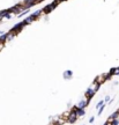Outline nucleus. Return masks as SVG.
I'll list each match as a JSON object with an SVG mask.
<instances>
[{
  "label": "nucleus",
  "instance_id": "f257e3e1",
  "mask_svg": "<svg viewBox=\"0 0 119 125\" xmlns=\"http://www.w3.org/2000/svg\"><path fill=\"white\" fill-rule=\"evenodd\" d=\"M99 87H101V85H98V83H96V82H94L93 86L88 87V89L86 90V93H84V96L88 98V100H91L94 95L97 93V90L99 89Z\"/></svg>",
  "mask_w": 119,
  "mask_h": 125
},
{
  "label": "nucleus",
  "instance_id": "f03ea898",
  "mask_svg": "<svg viewBox=\"0 0 119 125\" xmlns=\"http://www.w3.org/2000/svg\"><path fill=\"white\" fill-rule=\"evenodd\" d=\"M60 1H62V0H56L54 2H52V4L48 5L46 7H44V8H43V12H44V13H50L51 10H53V9L56 8V6H57V5L59 4Z\"/></svg>",
  "mask_w": 119,
  "mask_h": 125
},
{
  "label": "nucleus",
  "instance_id": "7ed1b4c3",
  "mask_svg": "<svg viewBox=\"0 0 119 125\" xmlns=\"http://www.w3.org/2000/svg\"><path fill=\"white\" fill-rule=\"evenodd\" d=\"M9 10V13H13V14H20L22 10H24L23 9V7L21 6V4H19V5H15V6H13V7H10V8L8 9Z\"/></svg>",
  "mask_w": 119,
  "mask_h": 125
},
{
  "label": "nucleus",
  "instance_id": "20e7f679",
  "mask_svg": "<svg viewBox=\"0 0 119 125\" xmlns=\"http://www.w3.org/2000/svg\"><path fill=\"white\" fill-rule=\"evenodd\" d=\"M78 118H79V117L76 116V114H75L74 111H73V110H72L71 112H69V114H68V115H67V123H71V124H74L75 122L78 121Z\"/></svg>",
  "mask_w": 119,
  "mask_h": 125
},
{
  "label": "nucleus",
  "instance_id": "39448f33",
  "mask_svg": "<svg viewBox=\"0 0 119 125\" xmlns=\"http://www.w3.org/2000/svg\"><path fill=\"white\" fill-rule=\"evenodd\" d=\"M24 26H26V22H24V21H22V22H19L18 24H15V26L12 28V30H10V31H13V32H15V34H18V32H20V31L22 30Z\"/></svg>",
  "mask_w": 119,
  "mask_h": 125
},
{
  "label": "nucleus",
  "instance_id": "423d86ee",
  "mask_svg": "<svg viewBox=\"0 0 119 125\" xmlns=\"http://www.w3.org/2000/svg\"><path fill=\"white\" fill-rule=\"evenodd\" d=\"M89 101H90V100H88V98L86 97V98H83V100L79 101V102H78V104H76L75 107H76V108H80V109H84L86 107H88Z\"/></svg>",
  "mask_w": 119,
  "mask_h": 125
},
{
  "label": "nucleus",
  "instance_id": "0eeeda50",
  "mask_svg": "<svg viewBox=\"0 0 119 125\" xmlns=\"http://www.w3.org/2000/svg\"><path fill=\"white\" fill-rule=\"evenodd\" d=\"M73 111L76 114V116L78 117H83L86 115V111H84V109H80V108H73Z\"/></svg>",
  "mask_w": 119,
  "mask_h": 125
},
{
  "label": "nucleus",
  "instance_id": "6e6552de",
  "mask_svg": "<svg viewBox=\"0 0 119 125\" xmlns=\"http://www.w3.org/2000/svg\"><path fill=\"white\" fill-rule=\"evenodd\" d=\"M105 80H106V78L104 75H98L96 79H95L94 82H96V83H98V85H103V82H104Z\"/></svg>",
  "mask_w": 119,
  "mask_h": 125
},
{
  "label": "nucleus",
  "instance_id": "1a4fd4ad",
  "mask_svg": "<svg viewBox=\"0 0 119 125\" xmlns=\"http://www.w3.org/2000/svg\"><path fill=\"white\" fill-rule=\"evenodd\" d=\"M62 76H64L65 80H69L72 76H73V72L69 71V70H68V71H65L64 72V74H62Z\"/></svg>",
  "mask_w": 119,
  "mask_h": 125
},
{
  "label": "nucleus",
  "instance_id": "9d476101",
  "mask_svg": "<svg viewBox=\"0 0 119 125\" xmlns=\"http://www.w3.org/2000/svg\"><path fill=\"white\" fill-rule=\"evenodd\" d=\"M115 118H119V111H118V110H117V111H115L110 117H109V118H108V123H110V122L112 121V119H115Z\"/></svg>",
  "mask_w": 119,
  "mask_h": 125
},
{
  "label": "nucleus",
  "instance_id": "9b49d317",
  "mask_svg": "<svg viewBox=\"0 0 119 125\" xmlns=\"http://www.w3.org/2000/svg\"><path fill=\"white\" fill-rule=\"evenodd\" d=\"M34 20H35V18H34L32 15H30V16H28V18L24 19V22H26V24H29V23H31Z\"/></svg>",
  "mask_w": 119,
  "mask_h": 125
},
{
  "label": "nucleus",
  "instance_id": "f8f14e48",
  "mask_svg": "<svg viewBox=\"0 0 119 125\" xmlns=\"http://www.w3.org/2000/svg\"><path fill=\"white\" fill-rule=\"evenodd\" d=\"M111 75H118L119 74V67H115V68H112L110 71Z\"/></svg>",
  "mask_w": 119,
  "mask_h": 125
},
{
  "label": "nucleus",
  "instance_id": "ddd939ff",
  "mask_svg": "<svg viewBox=\"0 0 119 125\" xmlns=\"http://www.w3.org/2000/svg\"><path fill=\"white\" fill-rule=\"evenodd\" d=\"M43 13V9H38V10H36V12H34V13L31 14V15H32V16H34V18H38V16H40V14Z\"/></svg>",
  "mask_w": 119,
  "mask_h": 125
},
{
  "label": "nucleus",
  "instance_id": "4468645a",
  "mask_svg": "<svg viewBox=\"0 0 119 125\" xmlns=\"http://www.w3.org/2000/svg\"><path fill=\"white\" fill-rule=\"evenodd\" d=\"M29 13V9H24V10H22V13H20L18 15L19 18H22V16H24V15H27V14Z\"/></svg>",
  "mask_w": 119,
  "mask_h": 125
},
{
  "label": "nucleus",
  "instance_id": "2eb2a0df",
  "mask_svg": "<svg viewBox=\"0 0 119 125\" xmlns=\"http://www.w3.org/2000/svg\"><path fill=\"white\" fill-rule=\"evenodd\" d=\"M111 125H119V118H115V119H112L110 122Z\"/></svg>",
  "mask_w": 119,
  "mask_h": 125
},
{
  "label": "nucleus",
  "instance_id": "dca6fc26",
  "mask_svg": "<svg viewBox=\"0 0 119 125\" xmlns=\"http://www.w3.org/2000/svg\"><path fill=\"white\" fill-rule=\"evenodd\" d=\"M105 109V104H103L101 108H99V110H98V114H97V116H101L102 115V112H103V110Z\"/></svg>",
  "mask_w": 119,
  "mask_h": 125
},
{
  "label": "nucleus",
  "instance_id": "f3484780",
  "mask_svg": "<svg viewBox=\"0 0 119 125\" xmlns=\"http://www.w3.org/2000/svg\"><path fill=\"white\" fill-rule=\"evenodd\" d=\"M104 100H101V101H99V102L97 103V105H96V109H99V108L102 107V105H103V104H104Z\"/></svg>",
  "mask_w": 119,
  "mask_h": 125
},
{
  "label": "nucleus",
  "instance_id": "a211bd4d",
  "mask_svg": "<svg viewBox=\"0 0 119 125\" xmlns=\"http://www.w3.org/2000/svg\"><path fill=\"white\" fill-rule=\"evenodd\" d=\"M0 42H2V43H5V42H6V34H5V32L0 36Z\"/></svg>",
  "mask_w": 119,
  "mask_h": 125
},
{
  "label": "nucleus",
  "instance_id": "6ab92c4d",
  "mask_svg": "<svg viewBox=\"0 0 119 125\" xmlns=\"http://www.w3.org/2000/svg\"><path fill=\"white\" fill-rule=\"evenodd\" d=\"M110 95H106L105 96V98H104V102H110Z\"/></svg>",
  "mask_w": 119,
  "mask_h": 125
},
{
  "label": "nucleus",
  "instance_id": "aec40b11",
  "mask_svg": "<svg viewBox=\"0 0 119 125\" xmlns=\"http://www.w3.org/2000/svg\"><path fill=\"white\" fill-rule=\"evenodd\" d=\"M94 121H95V117H90L89 118V123H94Z\"/></svg>",
  "mask_w": 119,
  "mask_h": 125
},
{
  "label": "nucleus",
  "instance_id": "412c9836",
  "mask_svg": "<svg viewBox=\"0 0 119 125\" xmlns=\"http://www.w3.org/2000/svg\"><path fill=\"white\" fill-rule=\"evenodd\" d=\"M4 45H5V43H2V42H0V50L4 48Z\"/></svg>",
  "mask_w": 119,
  "mask_h": 125
},
{
  "label": "nucleus",
  "instance_id": "4be33fe9",
  "mask_svg": "<svg viewBox=\"0 0 119 125\" xmlns=\"http://www.w3.org/2000/svg\"><path fill=\"white\" fill-rule=\"evenodd\" d=\"M2 34H4V31H1V30H0V36L2 35Z\"/></svg>",
  "mask_w": 119,
  "mask_h": 125
},
{
  "label": "nucleus",
  "instance_id": "5701e85b",
  "mask_svg": "<svg viewBox=\"0 0 119 125\" xmlns=\"http://www.w3.org/2000/svg\"><path fill=\"white\" fill-rule=\"evenodd\" d=\"M104 125H111V124H110V123H105V124H104Z\"/></svg>",
  "mask_w": 119,
  "mask_h": 125
},
{
  "label": "nucleus",
  "instance_id": "b1692460",
  "mask_svg": "<svg viewBox=\"0 0 119 125\" xmlns=\"http://www.w3.org/2000/svg\"><path fill=\"white\" fill-rule=\"evenodd\" d=\"M36 1H37V2H40V1H42V0H36Z\"/></svg>",
  "mask_w": 119,
  "mask_h": 125
},
{
  "label": "nucleus",
  "instance_id": "393cba45",
  "mask_svg": "<svg viewBox=\"0 0 119 125\" xmlns=\"http://www.w3.org/2000/svg\"><path fill=\"white\" fill-rule=\"evenodd\" d=\"M118 111H119V109H118Z\"/></svg>",
  "mask_w": 119,
  "mask_h": 125
}]
</instances>
